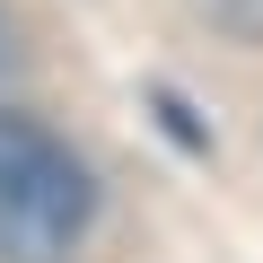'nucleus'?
Segmentation results:
<instances>
[{
	"instance_id": "obj_3",
	"label": "nucleus",
	"mask_w": 263,
	"mask_h": 263,
	"mask_svg": "<svg viewBox=\"0 0 263 263\" xmlns=\"http://www.w3.org/2000/svg\"><path fill=\"white\" fill-rule=\"evenodd\" d=\"M18 70V27H9V9H0V79Z\"/></svg>"
},
{
	"instance_id": "obj_2",
	"label": "nucleus",
	"mask_w": 263,
	"mask_h": 263,
	"mask_svg": "<svg viewBox=\"0 0 263 263\" xmlns=\"http://www.w3.org/2000/svg\"><path fill=\"white\" fill-rule=\"evenodd\" d=\"M193 9H202L219 35H237V44H263V0H193Z\"/></svg>"
},
{
	"instance_id": "obj_1",
	"label": "nucleus",
	"mask_w": 263,
	"mask_h": 263,
	"mask_svg": "<svg viewBox=\"0 0 263 263\" xmlns=\"http://www.w3.org/2000/svg\"><path fill=\"white\" fill-rule=\"evenodd\" d=\"M97 219V176L53 123L0 105V263H70Z\"/></svg>"
}]
</instances>
